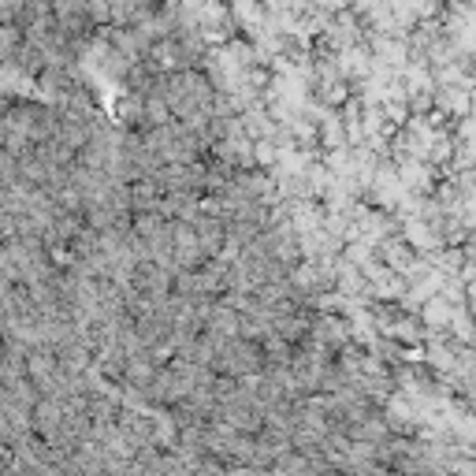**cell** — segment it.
<instances>
[{"instance_id":"6da1fadb","label":"cell","mask_w":476,"mask_h":476,"mask_svg":"<svg viewBox=\"0 0 476 476\" xmlns=\"http://www.w3.org/2000/svg\"><path fill=\"white\" fill-rule=\"evenodd\" d=\"M257 160H261V164H272V160H275V153H272L268 141H261V145H257Z\"/></svg>"}]
</instances>
